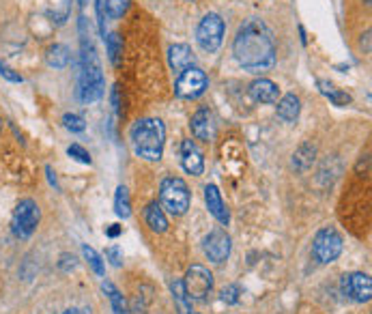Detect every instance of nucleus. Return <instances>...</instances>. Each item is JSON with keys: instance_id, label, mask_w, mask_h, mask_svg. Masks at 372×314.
<instances>
[{"instance_id": "obj_1", "label": "nucleus", "mask_w": 372, "mask_h": 314, "mask_svg": "<svg viewBox=\"0 0 372 314\" xmlns=\"http://www.w3.org/2000/svg\"><path fill=\"white\" fill-rule=\"evenodd\" d=\"M237 63L250 73H263L276 65V43L269 26L263 20H247L239 26L232 41Z\"/></svg>"}, {"instance_id": "obj_2", "label": "nucleus", "mask_w": 372, "mask_h": 314, "mask_svg": "<svg viewBox=\"0 0 372 314\" xmlns=\"http://www.w3.org/2000/svg\"><path fill=\"white\" fill-rule=\"evenodd\" d=\"M82 67H80V80H78V97L82 103H95L101 99L105 82L101 63L97 58V52L93 48V41L86 33H82Z\"/></svg>"}, {"instance_id": "obj_3", "label": "nucleus", "mask_w": 372, "mask_h": 314, "mask_svg": "<svg viewBox=\"0 0 372 314\" xmlns=\"http://www.w3.org/2000/svg\"><path fill=\"white\" fill-rule=\"evenodd\" d=\"M132 147L134 153L147 162H160L166 147V127L160 119H140L134 123L132 132Z\"/></svg>"}, {"instance_id": "obj_4", "label": "nucleus", "mask_w": 372, "mask_h": 314, "mask_svg": "<svg viewBox=\"0 0 372 314\" xmlns=\"http://www.w3.org/2000/svg\"><path fill=\"white\" fill-rule=\"evenodd\" d=\"M160 200H162V209L170 216H185L192 196H190V187L181 177H166L160 185Z\"/></svg>"}, {"instance_id": "obj_5", "label": "nucleus", "mask_w": 372, "mask_h": 314, "mask_svg": "<svg viewBox=\"0 0 372 314\" xmlns=\"http://www.w3.org/2000/svg\"><path fill=\"white\" fill-rule=\"evenodd\" d=\"M39 220H41V211H39L37 202L31 198L20 200L14 211V218H11V231L18 239H29L37 231Z\"/></svg>"}, {"instance_id": "obj_6", "label": "nucleus", "mask_w": 372, "mask_h": 314, "mask_svg": "<svg viewBox=\"0 0 372 314\" xmlns=\"http://www.w3.org/2000/svg\"><path fill=\"white\" fill-rule=\"evenodd\" d=\"M224 31H226L224 20L217 14H207L196 28V41L205 52L215 54L224 41Z\"/></svg>"}, {"instance_id": "obj_7", "label": "nucleus", "mask_w": 372, "mask_h": 314, "mask_svg": "<svg viewBox=\"0 0 372 314\" xmlns=\"http://www.w3.org/2000/svg\"><path fill=\"white\" fill-rule=\"evenodd\" d=\"M342 248H344V244L336 229H321L314 237L312 254L321 265H329L342 254Z\"/></svg>"}, {"instance_id": "obj_8", "label": "nucleus", "mask_w": 372, "mask_h": 314, "mask_svg": "<svg viewBox=\"0 0 372 314\" xmlns=\"http://www.w3.org/2000/svg\"><path fill=\"white\" fill-rule=\"evenodd\" d=\"M209 86L207 73L200 67H187L179 73L177 84H175V93L181 99H196L200 97Z\"/></svg>"}, {"instance_id": "obj_9", "label": "nucleus", "mask_w": 372, "mask_h": 314, "mask_svg": "<svg viewBox=\"0 0 372 314\" xmlns=\"http://www.w3.org/2000/svg\"><path fill=\"white\" fill-rule=\"evenodd\" d=\"M183 286L190 299H205L213 291V273L202 265H192L183 278Z\"/></svg>"}, {"instance_id": "obj_10", "label": "nucleus", "mask_w": 372, "mask_h": 314, "mask_svg": "<svg viewBox=\"0 0 372 314\" xmlns=\"http://www.w3.org/2000/svg\"><path fill=\"white\" fill-rule=\"evenodd\" d=\"M342 293L353 299V301H370L372 297V280L368 273H361V271H355V273H348V276H342Z\"/></svg>"}, {"instance_id": "obj_11", "label": "nucleus", "mask_w": 372, "mask_h": 314, "mask_svg": "<svg viewBox=\"0 0 372 314\" xmlns=\"http://www.w3.org/2000/svg\"><path fill=\"white\" fill-rule=\"evenodd\" d=\"M230 248H232L230 237L222 229L211 231L202 241V250H205V254L211 263H224L230 256Z\"/></svg>"}, {"instance_id": "obj_12", "label": "nucleus", "mask_w": 372, "mask_h": 314, "mask_svg": "<svg viewBox=\"0 0 372 314\" xmlns=\"http://www.w3.org/2000/svg\"><path fill=\"white\" fill-rule=\"evenodd\" d=\"M181 166L187 174L192 177H200L205 172V157L202 151L198 149V145L194 140H183L181 142Z\"/></svg>"}, {"instance_id": "obj_13", "label": "nucleus", "mask_w": 372, "mask_h": 314, "mask_svg": "<svg viewBox=\"0 0 372 314\" xmlns=\"http://www.w3.org/2000/svg\"><path fill=\"white\" fill-rule=\"evenodd\" d=\"M190 127H192V134L202 140V142H211L215 138V119H213V112L209 108H200L194 112L192 121H190Z\"/></svg>"}, {"instance_id": "obj_14", "label": "nucleus", "mask_w": 372, "mask_h": 314, "mask_svg": "<svg viewBox=\"0 0 372 314\" xmlns=\"http://www.w3.org/2000/svg\"><path fill=\"white\" fill-rule=\"evenodd\" d=\"M205 202H207V209H209V214L219 222V224H228L230 222V214H228V209L222 200V192L217 189V185L209 183L205 185Z\"/></svg>"}, {"instance_id": "obj_15", "label": "nucleus", "mask_w": 372, "mask_h": 314, "mask_svg": "<svg viewBox=\"0 0 372 314\" xmlns=\"http://www.w3.org/2000/svg\"><path fill=\"white\" fill-rule=\"evenodd\" d=\"M250 97L257 101V103H276L278 97H280V88L276 82L267 80V78H261V80H254L247 88Z\"/></svg>"}, {"instance_id": "obj_16", "label": "nucleus", "mask_w": 372, "mask_h": 314, "mask_svg": "<svg viewBox=\"0 0 372 314\" xmlns=\"http://www.w3.org/2000/svg\"><path fill=\"white\" fill-rule=\"evenodd\" d=\"M194 61H196V56H194V52H192L190 46L175 43V46L168 48V63H170L172 71H179L181 73L183 69L194 67Z\"/></svg>"}, {"instance_id": "obj_17", "label": "nucleus", "mask_w": 372, "mask_h": 314, "mask_svg": "<svg viewBox=\"0 0 372 314\" xmlns=\"http://www.w3.org/2000/svg\"><path fill=\"white\" fill-rule=\"evenodd\" d=\"M299 112H301V101L295 93H289L278 101V117L284 123H295L299 119Z\"/></svg>"}, {"instance_id": "obj_18", "label": "nucleus", "mask_w": 372, "mask_h": 314, "mask_svg": "<svg viewBox=\"0 0 372 314\" xmlns=\"http://www.w3.org/2000/svg\"><path fill=\"white\" fill-rule=\"evenodd\" d=\"M145 220H147V224H149V229L153 231V233H166L168 231V220H166V214H164V209H162V204H157V202H149L147 204V209H145Z\"/></svg>"}, {"instance_id": "obj_19", "label": "nucleus", "mask_w": 372, "mask_h": 314, "mask_svg": "<svg viewBox=\"0 0 372 314\" xmlns=\"http://www.w3.org/2000/svg\"><path fill=\"white\" fill-rule=\"evenodd\" d=\"M316 86H319V90L334 103V106L344 108V106H348V103H351V95L344 93V90H340V88H336V86H334L331 82H327V80H319Z\"/></svg>"}, {"instance_id": "obj_20", "label": "nucleus", "mask_w": 372, "mask_h": 314, "mask_svg": "<svg viewBox=\"0 0 372 314\" xmlns=\"http://www.w3.org/2000/svg\"><path fill=\"white\" fill-rule=\"evenodd\" d=\"M170 291H172V299H175V305H177L179 314H192V299H190V295L183 286V280H172Z\"/></svg>"}, {"instance_id": "obj_21", "label": "nucleus", "mask_w": 372, "mask_h": 314, "mask_svg": "<svg viewBox=\"0 0 372 314\" xmlns=\"http://www.w3.org/2000/svg\"><path fill=\"white\" fill-rule=\"evenodd\" d=\"M114 214L123 220H128L132 216V200H130V192L125 185H118L116 194H114Z\"/></svg>"}, {"instance_id": "obj_22", "label": "nucleus", "mask_w": 372, "mask_h": 314, "mask_svg": "<svg viewBox=\"0 0 372 314\" xmlns=\"http://www.w3.org/2000/svg\"><path fill=\"white\" fill-rule=\"evenodd\" d=\"M314 155H316V147L310 145V142H306V145H301V147L295 151V155H293V166H295L299 172H306V170L312 166Z\"/></svg>"}, {"instance_id": "obj_23", "label": "nucleus", "mask_w": 372, "mask_h": 314, "mask_svg": "<svg viewBox=\"0 0 372 314\" xmlns=\"http://www.w3.org/2000/svg\"><path fill=\"white\" fill-rule=\"evenodd\" d=\"M71 61V52L67 46L63 43H54L50 50H48V65L54 67V69H65Z\"/></svg>"}, {"instance_id": "obj_24", "label": "nucleus", "mask_w": 372, "mask_h": 314, "mask_svg": "<svg viewBox=\"0 0 372 314\" xmlns=\"http://www.w3.org/2000/svg\"><path fill=\"white\" fill-rule=\"evenodd\" d=\"M101 288L103 293L108 295L110 299V305H112V312L114 314H128V303H125V297L120 295V291L112 284V282H101Z\"/></svg>"}, {"instance_id": "obj_25", "label": "nucleus", "mask_w": 372, "mask_h": 314, "mask_svg": "<svg viewBox=\"0 0 372 314\" xmlns=\"http://www.w3.org/2000/svg\"><path fill=\"white\" fill-rule=\"evenodd\" d=\"M105 50H108V58L112 65H118V56H120V50H123V41L116 33H110L105 39Z\"/></svg>"}, {"instance_id": "obj_26", "label": "nucleus", "mask_w": 372, "mask_h": 314, "mask_svg": "<svg viewBox=\"0 0 372 314\" xmlns=\"http://www.w3.org/2000/svg\"><path fill=\"white\" fill-rule=\"evenodd\" d=\"M82 254H84V258H86V263L91 265V269L97 273V276H103V271H105V265H103V261H101V256L91 248V246H82Z\"/></svg>"}, {"instance_id": "obj_27", "label": "nucleus", "mask_w": 372, "mask_h": 314, "mask_svg": "<svg viewBox=\"0 0 372 314\" xmlns=\"http://www.w3.org/2000/svg\"><path fill=\"white\" fill-rule=\"evenodd\" d=\"M132 0H108V18L110 20H118L128 14Z\"/></svg>"}, {"instance_id": "obj_28", "label": "nucleus", "mask_w": 372, "mask_h": 314, "mask_svg": "<svg viewBox=\"0 0 372 314\" xmlns=\"http://www.w3.org/2000/svg\"><path fill=\"white\" fill-rule=\"evenodd\" d=\"M63 123H65V127H67L69 132H73V134H80V132L86 130L84 119H82L80 115H73V112H67V115L63 117Z\"/></svg>"}, {"instance_id": "obj_29", "label": "nucleus", "mask_w": 372, "mask_h": 314, "mask_svg": "<svg viewBox=\"0 0 372 314\" xmlns=\"http://www.w3.org/2000/svg\"><path fill=\"white\" fill-rule=\"evenodd\" d=\"M97 7V22H99V33L105 39V18H108V0H95Z\"/></svg>"}, {"instance_id": "obj_30", "label": "nucleus", "mask_w": 372, "mask_h": 314, "mask_svg": "<svg viewBox=\"0 0 372 314\" xmlns=\"http://www.w3.org/2000/svg\"><path fill=\"white\" fill-rule=\"evenodd\" d=\"M67 153H69V157H73L76 162H80V164H91L93 159H91V153L82 147V145H71L69 149H67Z\"/></svg>"}, {"instance_id": "obj_31", "label": "nucleus", "mask_w": 372, "mask_h": 314, "mask_svg": "<svg viewBox=\"0 0 372 314\" xmlns=\"http://www.w3.org/2000/svg\"><path fill=\"white\" fill-rule=\"evenodd\" d=\"M239 295H241V288L237 284H230L222 291V301L226 303H237L239 301Z\"/></svg>"}, {"instance_id": "obj_32", "label": "nucleus", "mask_w": 372, "mask_h": 314, "mask_svg": "<svg viewBox=\"0 0 372 314\" xmlns=\"http://www.w3.org/2000/svg\"><path fill=\"white\" fill-rule=\"evenodd\" d=\"M0 75H3L5 80H9V82H16V84L24 80V78H22V75H20L16 69H11V67H9V65H5L3 61H0Z\"/></svg>"}, {"instance_id": "obj_33", "label": "nucleus", "mask_w": 372, "mask_h": 314, "mask_svg": "<svg viewBox=\"0 0 372 314\" xmlns=\"http://www.w3.org/2000/svg\"><path fill=\"white\" fill-rule=\"evenodd\" d=\"M105 258L110 261L112 267H120V265H123V252H120V248L110 246V248L105 250Z\"/></svg>"}, {"instance_id": "obj_34", "label": "nucleus", "mask_w": 372, "mask_h": 314, "mask_svg": "<svg viewBox=\"0 0 372 314\" xmlns=\"http://www.w3.org/2000/svg\"><path fill=\"white\" fill-rule=\"evenodd\" d=\"M69 7H71V0H63V7H61L58 11H54V20H56L58 24H63V22L69 18Z\"/></svg>"}, {"instance_id": "obj_35", "label": "nucleus", "mask_w": 372, "mask_h": 314, "mask_svg": "<svg viewBox=\"0 0 372 314\" xmlns=\"http://www.w3.org/2000/svg\"><path fill=\"white\" fill-rule=\"evenodd\" d=\"M76 267V258L71 256V254H63L61 256V269L63 271H69V269H73Z\"/></svg>"}, {"instance_id": "obj_36", "label": "nucleus", "mask_w": 372, "mask_h": 314, "mask_svg": "<svg viewBox=\"0 0 372 314\" xmlns=\"http://www.w3.org/2000/svg\"><path fill=\"white\" fill-rule=\"evenodd\" d=\"M120 231H123V229H120L118 224H110V226L105 229V235L114 239V237H118V235H120Z\"/></svg>"}, {"instance_id": "obj_37", "label": "nucleus", "mask_w": 372, "mask_h": 314, "mask_svg": "<svg viewBox=\"0 0 372 314\" xmlns=\"http://www.w3.org/2000/svg\"><path fill=\"white\" fill-rule=\"evenodd\" d=\"M112 106H114L116 112L120 110V103H118V88H116V86L112 88Z\"/></svg>"}, {"instance_id": "obj_38", "label": "nucleus", "mask_w": 372, "mask_h": 314, "mask_svg": "<svg viewBox=\"0 0 372 314\" xmlns=\"http://www.w3.org/2000/svg\"><path fill=\"white\" fill-rule=\"evenodd\" d=\"M63 314H84L82 310H78V308H69V310H65Z\"/></svg>"}, {"instance_id": "obj_39", "label": "nucleus", "mask_w": 372, "mask_h": 314, "mask_svg": "<svg viewBox=\"0 0 372 314\" xmlns=\"http://www.w3.org/2000/svg\"><path fill=\"white\" fill-rule=\"evenodd\" d=\"M0 132H3V119H0Z\"/></svg>"}]
</instances>
